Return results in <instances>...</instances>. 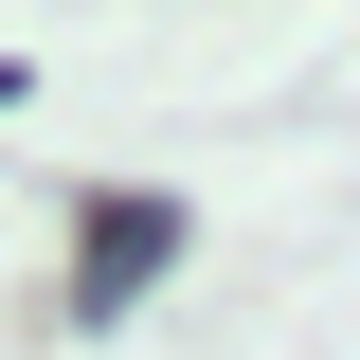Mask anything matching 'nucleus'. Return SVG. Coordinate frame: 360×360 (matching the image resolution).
<instances>
[{
    "mask_svg": "<svg viewBox=\"0 0 360 360\" xmlns=\"http://www.w3.org/2000/svg\"><path fill=\"white\" fill-rule=\"evenodd\" d=\"M162 252H180V198H90V270H72V307L108 324L127 288H162Z\"/></svg>",
    "mask_w": 360,
    "mask_h": 360,
    "instance_id": "1",
    "label": "nucleus"
}]
</instances>
